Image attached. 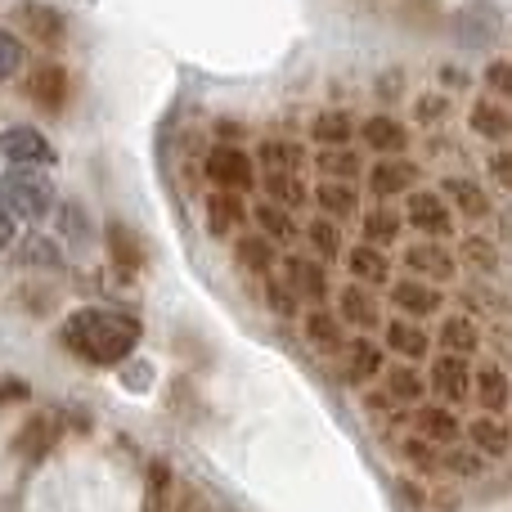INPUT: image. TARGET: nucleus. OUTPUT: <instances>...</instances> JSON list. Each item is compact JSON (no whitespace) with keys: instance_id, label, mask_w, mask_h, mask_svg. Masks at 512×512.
I'll list each match as a JSON object with an SVG mask.
<instances>
[{"instance_id":"0eeeda50","label":"nucleus","mask_w":512,"mask_h":512,"mask_svg":"<svg viewBox=\"0 0 512 512\" xmlns=\"http://www.w3.org/2000/svg\"><path fill=\"white\" fill-rule=\"evenodd\" d=\"M0 153H5L14 167H45V162H54V149L32 126H9V131H0Z\"/></svg>"},{"instance_id":"f3484780","label":"nucleus","mask_w":512,"mask_h":512,"mask_svg":"<svg viewBox=\"0 0 512 512\" xmlns=\"http://www.w3.org/2000/svg\"><path fill=\"white\" fill-rule=\"evenodd\" d=\"M14 18L23 23V32L32 36V41H41V45H63V32H68V27H63V14H59V9L27 0V5L14 9Z\"/></svg>"},{"instance_id":"ea45409f","label":"nucleus","mask_w":512,"mask_h":512,"mask_svg":"<svg viewBox=\"0 0 512 512\" xmlns=\"http://www.w3.org/2000/svg\"><path fill=\"white\" fill-rule=\"evenodd\" d=\"M23 265H45V270H59V261H63V252L54 248L50 239H45V234H32V239L23 243Z\"/></svg>"},{"instance_id":"c85d7f7f","label":"nucleus","mask_w":512,"mask_h":512,"mask_svg":"<svg viewBox=\"0 0 512 512\" xmlns=\"http://www.w3.org/2000/svg\"><path fill=\"white\" fill-rule=\"evenodd\" d=\"M400 230H405V216L396 207L378 203L373 212H364V243H373V248H391L400 239Z\"/></svg>"},{"instance_id":"5701e85b","label":"nucleus","mask_w":512,"mask_h":512,"mask_svg":"<svg viewBox=\"0 0 512 512\" xmlns=\"http://www.w3.org/2000/svg\"><path fill=\"white\" fill-rule=\"evenodd\" d=\"M382 351H387V346L369 342V337L351 342V346H346V369H342V378L351 382V387H360V382L382 378Z\"/></svg>"},{"instance_id":"393cba45","label":"nucleus","mask_w":512,"mask_h":512,"mask_svg":"<svg viewBox=\"0 0 512 512\" xmlns=\"http://www.w3.org/2000/svg\"><path fill=\"white\" fill-rule=\"evenodd\" d=\"M346 270L355 274V283L373 288V283H387V274H391V256L382 252V248H373V243H360V248L346 252Z\"/></svg>"},{"instance_id":"7c9ffc66","label":"nucleus","mask_w":512,"mask_h":512,"mask_svg":"<svg viewBox=\"0 0 512 512\" xmlns=\"http://www.w3.org/2000/svg\"><path fill=\"white\" fill-rule=\"evenodd\" d=\"M256 162H261L265 171L297 176V171L306 167V149H301V144H288V140H265L261 149H256Z\"/></svg>"},{"instance_id":"49530a36","label":"nucleus","mask_w":512,"mask_h":512,"mask_svg":"<svg viewBox=\"0 0 512 512\" xmlns=\"http://www.w3.org/2000/svg\"><path fill=\"white\" fill-rule=\"evenodd\" d=\"M441 468L445 472H459V477H477V472H481V454L477 450H450L441 459Z\"/></svg>"},{"instance_id":"1a4fd4ad","label":"nucleus","mask_w":512,"mask_h":512,"mask_svg":"<svg viewBox=\"0 0 512 512\" xmlns=\"http://www.w3.org/2000/svg\"><path fill=\"white\" fill-rule=\"evenodd\" d=\"M391 306H396L405 319H427V315H436L445 301H441V292H436V283L409 274V279H400L396 288H391Z\"/></svg>"},{"instance_id":"de8ad7c7","label":"nucleus","mask_w":512,"mask_h":512,"mask_svg":"<svg viewBox=\"0 0 512 512\" xmlns=\"http://www.w3.org/2000/svg\"><path fill=\"white\" fill-rule=\"evenodd\" d=\"M445 113H450V99L436 95V90H432V95H418L414 99V117H418V122H441Z\"/></svg>"},{"instance_id":"a878e982","label":"nucleus","mask_w":512,"mask_h":512,"mask_svg":"<svg viewBox=\"0 0 512 512\" xmlns=\"http://www.w3.org/2000/svg\"><path fill=\"white\" fill-rule=\"evenodd\" d=\"M414 432L432 445H454L459 441V418H454V409H445V405H427L414 414Z\"/></svg>"},{"instance_id":"f257e3e1","label":"nucleus","mask_w":512,"mask_h":512,"mask_svg":"<svg viewBox=\"0 0 512 512\" xmlns=\"http://www.w3.org/2000/svg\"><path fill=\"white\" fill-rule=\"evenodd\" d=\"M59 342L77 360L108 369V364H122L126 355H135V346H140V319L86 306V310H72L59 324Z\"/></svg>"},{"instance_id":"6ab92c4d","label":"nucleus","mask_w":512,"mask_h":512,"mask_svg":"<svg viewBox=\"0 0 512 512\" xmlns=\"http://www.w3.org/2000/svg\"><path fill=\"white\" fill-rule=\"evenodd\" d=\"M360 140L369 144L378 158H400V153L409 149V131L396 122V117H382V113L360 126Z\"/></svg>"},{"instance_id":"aec40b11","label":"nucleus","mask_w":512,"mask_h":512,"mask_svg":"<svg viewBox=\"0 0 512 512\" xmlns=\"http://www.w3.org/2000/svg\"><path fill=\"white\" fill-rule=\"evenodd\" d=\"M306 342L315 346V351H324V355H337V351H346V328H342V319L333 315V310H324V306H310L306 310Z\"/></svg>"},{"instance_id":"864d4df0","label":"nucleus","mask_w":512,"mask_h":512,"mask_svg":"<svg viewBox=\"0 0 512 512\" xmlns=\"http://www.w3.org/2000/svg\"><path fill=\"white\" fill-rule=\"evenodd\" d=\"M441 81H445V86H468V72H463V68H441Z\"/></svg>"},{"instance_id":"72a5a7b5","label":"nucleus","mask_w":512,"mask_h":512,"mask_svg":"<svg viewBox=\"0 0 512 512\" xmlns=\"http://www.w3.org/2000/svg\"><path fill=\"white\" fill-rule=\"evenodd\" d=\"M234 261L252 274H270L274 270V243L265 239V234H239V243H234Z\"/></svg>"},{"instance_id":"9d476101","label":"nucleus","mask_w":512,"mask_h":512,"mask_svg":"<svg viewBox=\"0 0 512 512\" xmlns=\"http://www.w3.org/2000/svg\"><path fill=\"white\" fill-rule=\"evenodd\" d=\"M427 387H436V396L445 400V405H459V400L472 396V373L468 364H463V355H441V360L432 364V378H427Z\"/></svg>"},{"instance_id":"2f4dec72","label":"nucleus","mask_w":512,"mask_h":512,"mask_svg":"<svg viewBox=\"0 0 512 512\" xmlns=\"http://www.w3.org/2000/svg\"><path fill=\"white\" fill-rule=\"evenodd\" d=\"M355 122L346 113H337V108H328V113L310 117V140L324 144V149H346V140H351Z\"/></svg>"},{"instance_id":"6e6d98bb","label":"nucleus","mask_w":512,"mask_h":512,"mask_svg":"<svg viewBox=\"0 0 512 512\" xmlns=\"http://www.w3.org/2000/svg\"><path fill=\"white\" fill-rule=\"evenodd\" d=\"M176 512H212V508H207L198 495H185V499H180V508H176Z\"/></svg>"},{"instance_id":"79ce46f5","label":"nucleus","mask_w":512,"mask_h":512,"mask_svg":"<svg viewBox=\"0 0 512 512\" xmlns=\"http://www.w3.org/2000/svg\"><path fill=\"white\" fill-rule=\"evenodd\" d=\"M459 256H463V261H472L477 270H486V274L499 265V252L490 248V243L481 239V234H468V239H463V248H459Z\"/></svg>"},{"instance_id":"b1692460","label":"nucleus","mask_w":512,"mask_h":512,"mask_svg":"<svg viewBox=\"0 0 512 512\" xmlns=\"http://www.w3.org/2000/svg\"><path fill=\"white\" fill-rule=\"evenodd\" d=\"M441 194H445V203H454V212L468 216V221H486L490 216V194L477 185V180L454 176V180H445Z\"/></svg>"},{"instance_id":"58836bf2","label":"nucleus","mask_w":512,"mask_h":512,"mask_svg":"<svg viewBox=\"0 0 512 512\" xmlns=\"http://www.w3.org/2000/svg\"><path fill=\"white\" fill-rule=\"evenodd\" d=\"M360 153H351V149H324L319 153V171H324L328 180H346V185H351L355 176H360Z\"/></svg>"},{"instance_id":"412c9836","label":"nucleus","mask_w":512,"mask_h":512,"mask_svg":"<svg viewBox=\"0 0 512 512\" xmlns=\"http://www.w3.org/2000/svg\"><path fill=\"white\" fill-rule=\"evenodd\" d=\"M468 441H472V450H477L481 459H504V454L512 450V432H508V423H504L499 414L472 418Z\"/></svg>"},{"instance_id":"09e8293b","label":"nucleus","mask_w":512,"mask_h":512,"mask_svg":"<svg viewBox=\"0 0 512 512\" xmlns=\"http://www.w3.org/2000/svg\"><path fill=\"white\" fill-rule=\"evenodd\" d=\"M490 176H495L504 189H512V149H504V153H495V158H490Z\"/></svg>"},{"instance_id":"473e14b6","label":"nucleus","mask_w":512,"mask_h":512,"mask_svg":"<svg viewBox=\"0 0 512 512\" xmlns=\"http://www.w3.org/2000/svg\"><path fill=\"white\" fill-rule=\"evenodd\" d=\"M477 400H481V409L486 414H504L508 409V373L499 369V364H486V369L477 373Z\"/></svg>"},{"instance_id":"20e7f679","label":"nucleus","mask_w":512,"mask_h":512,"mask_svg":"<svg viewBox=\"0 0 512 512\" xmlns=\"http://www.w3.org/2000/svg\"><path fill=\"white\" fill-rule=\"evenodd\" d=\"M405 221L414 225L418 234H427V239H445V234H454V207L445 203V194L418 189V194H409Z\"/></svg>"},{"instance_id":"603ef678","label":"nucleus","mask_w":512,"mask_h":512,"mask_svg":"<svg viewBox=\"0 0 512 512\" xmlns=\"http://www.w3.org/2000/svg\"><path fill=\"white\" fill-rule=\"evenodd\" d=\"M5 400H27V382L5 378V387H0V405H5Z\"/></svg>"},{"instance_id":"a211bd4d","label":"nucleus","mask_w":512,"mask_h":512,"mask_svg":"<svg viewBox=\"0 0 512 512\" xmlns=\"http://www.w3.org/2000/svg\"><path fill=\"white\" fill-rule=\"evenodd\" d=\"M203 212H207V230H212L216 239H225V234H239V225L248 221L243 194H230V189H216V194L203 203Z\"/></svg>"},{"instance_id":"4c0bfd02","label":"nucleus","mask_w":512,"mask_h":512,"mask_svg":"<svg viewBox=\"0 0 512 512\" xmlns=\"http://www.w3.org/2000/svg\"><path fill=\"white\" fill-rule=\"evenodd\" d=\"M306 239H310V248H315L324 261H333V256H342V230H337V221H328V216H319V221H310L306 225Z\"/></svg>"},{"instance_id":"7ed1b4c3","label":"nucleus","mask_w":512,"mask_h":512,"mask_svg":"<svg viewBox=\"0 0 512 512\" xmlns=\"http://www.w3.org/2000/svg\"><path fill=\"white\" fill-rule=\"evenodd\" d=\"M203 171L216 189H230V194H248V189L256 185V162L239 149V144H221V149H212Z\"/></svg>"},{"instance_id":"6e6552de","label":"nucleus","mask_w":512,"mask_h":512,"mask_svg":"<svg viewBox=\"0 0 512 512\" xmlns=\"http://www.w3.org/2000/svg\"><path fill=\"white\" fill-rule=\"evenodd\" d=\"M104 248H108V261H113V270L126 274V279L144 270V243H140V234H135L131 225L108 221L104 225Z\"/></svg>"},{"instance_id":"a19ab883","label":"nucleus","mask_w":512,"mask_h":512,"mask_svg":"<svg viewBox=\"0 0 512 512\" xmlns=\"http://www.w3.org/2000/svg\"><path fill=\"white\" fill-rule=\"evenodd\" d=\"M265 301H270V310H274V315H283V319H292V315L301 310V297H297V292H292L283 279H270V283H265Z\"/></svg>"},{"instance_id":"e433bc0d","label":"nucleus","mask_w":512,"mask_h":512,"mask_svg":"<svg viewBox=\"0 0 512 512\" xmlns=\"http://www.w3.org/2000/svg\"><path fill=\"white\" fill-rule=\"evenodd\" d=\"M387 391L391 400H405V405H414V400H423V391H427V378L414 369V364H396V369L387 373Z\"/></svg>"},{"instance_id":"c9c22d12","label":"nucleus","mask_w":512,"mask_h":512,"mask_svg":"<svg viewBox=\"0 0 512 512\" xmlns=\"http://www.w3.org/2000/svg\"><path fill=\"white\" fill-rule=\"evenodd\" d=\"M252 216H256V225H261V234H265L270 243H297V225H292V216L283 212V207L256 203Z\"/></svg>"},{"instance_id":"f704fd0d","label":"nucleus","mask_w":512,"mask_h":512,"mask_svg":"<svg viewBox=\"0 0 512 512\" xmlns=\"http://www.w3.org/2000/svg\"><path fill=\"white\" fill-rule=\"evenodd\" d=\"M265 194H270L274 207H283V212H292V207H306L310 203V189L301 185L297 176H283V171H265Z\"/></svg>"},{"instance_id":"5fc2aeb1","label":"nucleus","mask_w":512,"mask_h":512,"mask_svg":"<svg viewBox=\"0 0 512 512\" xmlns=\"http://www.w3.org/2000/svg\"><path fill=\"white\" fill-rule=\"evenodd\" d=\"M216 135H221L225 144H234V140H243V126H234V122H216Z\"/></svg>"},{"instance_id":"9b49d317","label":"nucleus","mask_w":512,"mask_h":512,"mask_svg":"<svg viewBox=\"0 0 512 512\" xmlns=\"http://www.w3.org/2000/svg\"><path fill=\"white\" fill-rule=\"evenodd\" d=\"M499 32V9L495 5H468L454 14V36H459V45H468V50H481V45H490V36Z\"/></svg>"},{"instance_id":"c756f323","label":"nucleus","mask_w":512,"mask_h":512,"mask_svg":"<svg viewBox=\"0 0 512 512\" xmlns=\"http://www.w3.org/2000/svg\"><path fill=\"white\" fill-rule=\"evenodd\" d=\"M436 346H445V355H463V360H468V355L481 346V333L468 315H450L441 324V333H436Z\"/></svg>"},{"instance_id":"4be33fe9","label":"nucleus","mask_w":512,"mask_h":512,"mask_svg":"<svg viewBox=\"0 0 512 512\" xmlns=\"http://www.w3.org/2000/svg\"><path fill=\"white\" fill-rule=\"evenodd\" d=\"M59 239L68 243V252L86 256L95 248V221L86 216L81 203H59Z\"/></svg>"},{"instance_id":"39448f33","label":"nucleus","mask_w":512,"mask_h":512,"mask_svg":"<svg viewBox=\"0 0 512 512\" xmlns=\"http://www.w3.org/2000/svg\"><path fill=\"white\" fill-rule=\"evenodd\" d=\"M405 270L427 283H450L454 274H459V256L450 248H441L436 239H423V243H409L405 248Z\"/></svg>"},{"instance_id":"8fccbe9b","label":"nucleus","mask_w":512,"mask_h":512,"mask_svg":"<svg viewBox=\"0 0 512 512\" xmlns=\"http://www.w3.org/2000/svg\"><path fill=\"white\" fill-rule=\"evenodd\" d=\"M400 90H405V77H400V72H387V77H378V95L382 99H400Z\"/></svg>"},{"instance_id":"c03bdc74","label":"nucleus","mask_w":512,"mask_h":512,"mask_svg":"<svg viewBox=\"0 0 512 512\" xmlns=\"http://www.w3.org/2000/svg\"><path fill=\"white\" fill-rule=\"evenodd\" d=\"M486 90L490 95H499L504 104H512V59L486 63Z\"/></svg>"},{"instance_id":"ddd939ff","label":"nucleus","mask_w":512,"mask_h":512,"mask_svg":"<svg viewBox=\"0 0 512 512\" xmlns=\"http://www.w3.org/2000/svg\"><path fill=\"white\" fill-rule=\"evenodd\" d=\"M418 180V167L409 158H378L369 167V189L378 198H396V194H409Z\"/></svg>"},{"instance_id":"2eb2a0df","label":"nucleus","mask_w":512,"mask_h":512,"mask_svg":"<svg viewBox=\"0 0 512 512\" xmlns=\"http://www.w3.org/2000/svg\"><path fill=\"white\" fill-rule=\"evenodd\" d=\"M283 283H288L292 292H297L301 301H310V306H319V301L328 297V274L319 261H306V256H288V265H283Z\"/></svg>"},{"instance_id":"4468645a","label":"nucleus","mask_w":512,"mask_h":512,"mask_svg":"<svg viewBox=\"0 0 512 512\" xmlns=\"http://www.w3.org/2000/svg\"><path fill=\"white\" fill-rule=\"evenodd\" d=\"M382 342H387V351H396L405 364H418L427 351H432V337L418 328V319H391L387 328H382Z\"/></svg>"},{"instance_id":"f8f14e48","label":"nucleus","mask_w":512,"mask_h":512,"mask_svg":"<svg viewBox=\"0 0 512 512\" xmlns=\"http://www.w3.org/2000/svg\"><path fill=\"white\" fill-rule=\"evenodd\" d=\"M54 441H59V423H54L50 414H32L23 427H18L14 436V454L27 463H41L45 454L54 450Z\"/></svg>"},{"instance_id":"dca6fc26","label":"nucleus","mask_w":512,"mask_h":512,"mask_svg":"<svg viewBox=\"0 0 512 512\" xmlns=\"http://www.w3.org/2000/svg\"><path fill=\"white\" fill-rule=\"evenodd\" d=\"M337 306H342V319L355 328H378L382 324V301L373 297L364 283H342V292H337Z\"/></svg>"},{"instance_id":"bb28decb","label":"nucleus","mask_w":512,"mask_h":512,"mask_svg":"<svg viewBox=\"0 0 512 512\" xmlns=\"http://www.w3.org/2000/svg\"><path fill=\"white\" fill-rule=\"evenodd\" d=\"M315 203L328 221H351V216L360 212V194H355V185H346V180H324V185L315 189Z\"/></svg>"},{"instance_id":"423d86ee","label":"nucleus","mask_w":512,"mask_h":512,"mask_svg":"<svg viewBox=\"0 0 512 512\" xmlns=\"http://www.w3.org/2000/svg\"><path fill=\"white\" fill-rule=\"evenodd\" d=\"M23 90L41 113H63V108H68V72H63L59 63H41V68H32L27 81H23Z\"/></svg>"},{"instance_id":"37998d69","label":"nucleus","mask_w":512,"mask_h":512,"mask_svg":"<svg viewBox=\"0 0 512 512\" xmlns=\"http://www.w3.org/2000/svg\"><path fill=\"white\" fill-rule=\"evenodd\" d=\"M400 454H405V463H414V468H423V472H436L441 468V459L432 454V441H423V436H409V441H400Z\"/></svg>"},{"instance_id":"cd10ccee","label":"nucleus","mask_w":512,"mask_h":512,"mask_svg":"<svg viewBox=\"0 0 512 512\" xmlns=\"http://www.w3.org/2000/svg\"><path fill=\"white\" fill-rule=\"evenodd\" d=\"M468 126L481 135V140H512V113L495 99H477L468 113Z\"/></svg>"},{"instance_id":"3c124183","label":"nucleus","mask_w":512,"mask_h":512,"mask_svg":"<svg viewBox=\"0 0 512 512\" xmlns=\"http://www.w3.org/2000/svg\"><path fill=\"white\" fill-rule=\"evenodd\" d=\"M14 243V212L5 207V198H0V252Z\"/></svg>"},{"instance_id":"a18cd8bd","label":"nucleus","mask_w":512,"mask_h":512,"mask_svg":"<svg viewBox=\"0 0 512 512\" xmlns=\"http://www.w3.org/2000/svg\"><path fill=\"white\" fill-rule=\"evenodd\" d=\"M18 68H23V41L9 36V32H0V81H9Z\"/></svg>"},{"instance_id":"4d7b16f0","label":"nucleus","mask_w":512,"mask_h":512,"mask_svg":"<svg viewBox=\"0 0 512 512\" xmlns=\"http://www.w3.org/2000/svg\"><path fill=\"white\" fill-rule=\"evenodd\" d=\"M400 490H405V499H414V504H423V490H418L414 481H405V486H400Z\"/></svg>"},{"instance_id":"f03ea898","label":"nucleus","mask_w":512,"mask_h":512,"mask_svg":"<svg viewBox=\"0 0 512 512\" xmlns=\"http://www.w3.org/2000/svg\"><path fill=\"white\" fill-rule=\"evenodd\" d=\"M0 198H5V207L14 216H23V221H45V216L54 212V185L36 167L5 171V180H0Z\"/></svg>"}]
</instances>
